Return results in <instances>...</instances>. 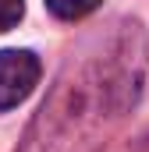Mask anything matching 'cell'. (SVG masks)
Segmentation results:
<instances>
[{
	"instance_id": "cell-1",
	"label": "cell",
	"mask_w": 149,
	"mask_h": 152,
	"mask_svg": "<svg viewBox=\"0 0 149 152\" xmlns=\"http://www.w3.org/2000/svg\"><path fill=\"white\" fill-rule=\"evenodd\" d=\"M146 78V36L139 21H121L85 53L68 60L50 99L32 120L21 152H92L128 113Z\"/></svg>"
},
{
	"instance_id": "cell-2",
	"label": "cell",
	"mask_w": 149,
	"mask_h": 152,
	"mask_svg": "<svg viewBox=\"0 0 149 152\" xmlns=\"http://www.w3.org/2000/svg\"><path fill=\"white\" fill-rule=\"evenodd\" d=\"M43 64L32 50H0V110H14L39 85Z\"/></svg>"
},
{
	"instance_id": "cell-3",
	"label": "cell",
	"mask_w": 149,
	"mask_h": 152,
	"mask_svg": "<svg viewBox=\"0 0 149 152\" xmlns=\"http://www.w3.org/2000/svg\"><path fill=\"white\" fill-rule=\"evenodd\" d=\"M46 7H50V14L60 18V21H78V18H85V14H92V11L100 7V0H46Z\"/></svg>"
},
{
	"instance_id": "cell-4",
	"label": "cell",
	"mask_w": 149,
	"mask_h": 152,
	"mask_svg": "<svg viewBox=\"0 0 149 152\" xmlns=\"http://www.w3.org/2000/svg\"><path fill=\"white\" fill-rule=\"evenodd\" d=\"M25 18V0H0V32H11Z\"/></svg>"
}]
</instances>
